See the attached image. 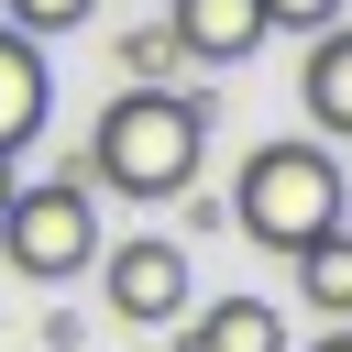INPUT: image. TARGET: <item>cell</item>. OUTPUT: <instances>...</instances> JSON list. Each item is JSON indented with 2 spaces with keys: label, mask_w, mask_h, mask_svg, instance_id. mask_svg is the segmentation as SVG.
Masks as SVG:
<instances>
[{
  "label": "cell",
  "mask_w": 352,
  "mask_h": 352,
  "mask_svg": "<svg viewBox=\"0 0 352 352\" xmlns=\"http://www.w3.org/2000/svg\"><path fill=\"white\" fill-rule=\"evenodd\" d=\"M198 154H209V99H187V88L165 77V88H121V99L99 110V132L77 143V176L154 209V198L198 187Z\"/></svg>",
  "instance_id": "cell-1"
},
{
  "label": "cell",
  "mask_w": 352,
  "mask_h": 352,
  "mask_svg": "<svg viewBox=\"0 0 352 352\" xmlns=\"http://www.w3.org/2000/svg\"><path fill=\"white\" fill-rule=\"evenodd\" d=\"M352 209V176L319 132H286V143H253L242 176H231V231L253 253H308L319 231H341Z\"/></svg>",
  "instance_id": "cell-2"
},
{
  "label": "cell",
  "mask_w": 352,
  "mask_h": 352,
  "mask_svg": "<svg viewBox=\"0 0 352 352\" xmlns=\"http://www.w3.org/2000/svg\"><path fill=\"white\" fill-rule=\"evenodd\" d=\"M0 253H11V275H33V286L88 275V264H99V198H88V176L66 165V176H44V187H11Z\"/></svg>",
  "instance_id": "cell-3"
},
{
  "label": "cell",
  "mask_w": 352,
  "mask_h": 352,
  "mask_svg": "<svg viewBox=\"0 0 352 352\" xmlns=\"http://www.w3.org/2000/svg\"><path fill=\"white\" fill-rule=\"evenodd\" d=\"M99 297H110L121 330H176V319L198 308V286H187V242H165V231L110 242V253H99Z\"/></svg>",
  "instance_id": "cell-4"
},
{
  "label": "cell",
  "mask_w": 352,
  "mask_h": 352,
  "mask_svg": "<svg viewBox=\"0 0 352 352\" xmlns=\"http://www.w3.org/2000/svg\"><path fill=\"white\" fill-rule=\"evenodd\" d=\"M165 33L187 66H242L264 44V0H165Z\"/></svg>",
  "instance_id": "cell-5"
},
{
  "label": "cell",
  "mask_w": 352,
  "mask_h": 352,
  "mask_svg": "<svg viewBox=\"0 0 352 352\" xmlns=\"http://www.w3.org/2000/svg\"><path fill=\"white\" fill-rule=\"evenodd\" d=\"M44 121H55V66H44V44H33V33H11V22H0V154H22Z\"/></svg>",
  "instance_id": "cell-6"
},
{
  "label": "cell",
  "mask_w": 352,
  "mask_h": 352,
  "mask_svg": "<svg viewBox=\"0 0 352 352\" xmlns=\"http://www.w3.org/2000/svg\"><path fill=\"white\" fill-rule=\"evenodd\" d=\"M297 99H308V132H319V143H352V22L308 33V66H297Z\"/></svg>",
  "instance_id": "cell-7"
},
{
  "label": "cell",
  "mask_w": 352,
  "mask_h": 352,
  "mask_svg": "<svg viewBox=\"0 0 352 352\" xmlns=\"http://www.w3.org/2000/svg\"><path fill=\"white\" fill-rule=\"evenodd\" d=\"M176 330H187L176 352H297V341H286V319H275L264 297H209V308H187Z\"/></svg>",
  "instance_id": "cell-8"
},
{
  "label": "cell",
  "mask_w": 352,
  "mask_h": 352,
  "mask_svg": "<svg viewBox=\"0 0 352 352\" xmlns=\"http://www.w3.org/2000/svg\"><path fill=\"white\" fill-rule=\"evenodd\" d=\"M297 264V297L319 308V319H352V231H319L308 253H286Z\"/></svg>",
  "instance_id": "cell-9"
},
{
  "label": "cell",
  "mask_w": 352,
  "mask_h": 352,
  "mask_svg": "<svg viewBox=\"0 0 352 352\" xmlns=\"http://www.w3.org/2000/svg\"><path fill=\"white\" fill-rule=\"evenodd\" d=\"M0 22H11V33H33V44H55V33L99 22V0H0Z\"/></svg>",
  "instance_id": "cell-10"
},
{
  "label": "cell",
  "mask_w": 352,
  "mask_h": 352,
  "mask_svg": "<svg viewBox=\"0 0 352 352\" xmlns=\"http://www.w3.org/2000/svg\"><path fill=\"white\" fill-rule=\"evenodd\" d=\"M121 66H132V88H165L187 55H176V33H165V22H143V33H121Z\"/></svg>",
  "instance_id": "cell-11"
},
{
  "label": "cell",
  "mask_w": 352,
  "mask_h": 352,
  "mask_svg": "<svg viewBox=\"0 0 352 352\" xmlns=\"http://www.w3.org/2000/svg\"><path fill=\"white\" fill-rule=\"evenodd\" d=\"M352 22V0H264V33H330Z\"/></svg>",
  "instance_id": "cell-12"
},
{
  "label": "cell",
  "mask_w": 352,
  "mask_h": 352,
  "mask_svg": "<svg viewBox=\"0 0 352 352\" xmlns=\"http://www.w3.org/2000/svg\"><path fill=\"white\" fill-rule=\"evenodd\" d=\"M308 352H352V319H330V330H319V341H308Z\"/></svg>",
  "instance_id": "cell-13"
},
{
  "label": "cell",
  "mask_w": 352,
  "mask_h": 352,
  "mask_svg": "<svg viewBox=\"0 0 352 352\" xmlns=\"http://www.w3.org/2000/svg\"><path fill=\"white\" fill-rule=\"evenodd\" d=\"M11 187H22V176H11V154H0V209H11Z\"/></svg>",
  "instance_id": "cell-14"
},
{
  "label": "cell",
  "mask_w": 352,
  "mask_h": 352,
  "mask_svg": "<svg viewBox=\"0 0 352 352\" xmlns=\"http://www.w3.org/2000/svg\"><path fill=\"white\" fill-rule=\"evenodd\" d=\"M341 231H352V209H341Z\"/></svg>",
  "instance_id": "cell-15"
}]
</instances>
